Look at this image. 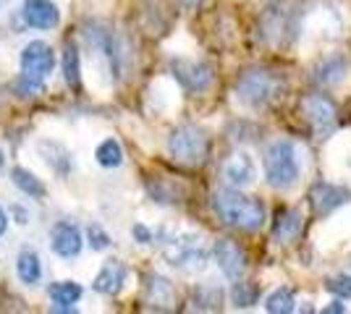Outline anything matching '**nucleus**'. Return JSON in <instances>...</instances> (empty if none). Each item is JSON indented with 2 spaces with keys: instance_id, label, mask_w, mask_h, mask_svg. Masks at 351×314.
Masks as SVG:
<instances>
[{
  "instance_id": "1",
  "label": "nucleus",
  "mask_w": 351,
  "mask_h": 314,
  "mask_svg": "<svg viewBox=\"0 0 351 314\" xmlns=\"http://www.w3.org/2000/svg\"><path fill=\"white\" fill-rule=\"evenodd\" d=\"M213 209L220 220L231 228H239V231H247V233H254L260 231L265 223V207L252 199V196L241 194L239 189H223V192H215L213 194Z\"/></svg>"
},
{
  "instance_id": "2",
  "label": "nucleus",
  "mask_w": 351,
  "mask_h": 314,
  "mask_svg": "<svg viewBox=\"0 0 351 314\" xmlns=\"http://www.w3.org/2000/svg\"><path fill=\"white\" fill-rule=\"evenodd\" d=\"M299 150L289 139H278L273 142L267 152H265V179L273 189L278 192H289L293 183L299 181Z\"/></svg>"
},
{
  "instance_id": "3",
  "label": "nucleus",
  "mask_w": 351,
  "mask_h": 314,
  "mask_svg": "<svg viewBox=\"0 0 351 314\" xmlns=\"http://www.w3.org/2000/svg\"><path fill=\"white\" fill-rule=\"evenodd\" d=\"M53 68H56V53L47 42L34 40L21 50V84L24 87L40 90L45 79L53 74Z\"/></svg>"
},
{
  "instance_id": "4",
  "label": "nucleus",
  "mask_w": 351,
  "mask_h": 314,
  "mask_svg": "<svg viewBox=\"0 0 351 314\" xmlns=\"http://www.w3.org/2000/svg\"><path fill=\"white\" fill-rule=\"evenodd\" d=\"M210 142L202 129L197 126H178L168 136V155L176 163L184 165H199L207 157Z\"/></svg>"
},
{
  "instance_id": "5",
  "label": "nucleus",
  "mask_w": 351,
  "mask_h": 314,
  "mask_svg": "<svg viewBox=\"0 0 351 314\" xmlns=\"http://www.w3.org/2000/svg\"><path fill=\"white\" fill-rule=\"evenodd\" d=\"M236 97L252 110H260L276 97V79L263 68H249L236 81Z\"/></svg>"
},
{
  "instance_id": "6",
  "label": "nucleus",
  "mask_w": 351,
  "mask_h": 314,
  "mask_svg": "<svg viewBox=\"0 0 351 314\" xmlns=\"http://www.w3.org/2000/svg\"><path fill=\"white\" fill-rule=\"evenodd\" d=\"M162 257L168 265L181 270H202L207 265V252L197 236H176L162 246Z\"/></svg>"
},
{
  "instance_id": "7",
  "label": "nucleus",
  "mask_w": 351,
  "mask_h": 314,
  "mask_svg": "<svg viewBox=\"0 0 351 314\" xmlns=\"http://www.w3.org/2000/svg\"><path fill=\"white\" fill-rule=\"evenodd\" d=\"M171 74L186 92H205L213 84V68L202 60L176 58L171 60Z\"/></svg>"
},
{
  "instance_id": "8",
  "label": "nucleus",
  "mask_w": 351,
  "mask_h": 314,
  "mask_svg": "<svg viewBox=\"0 0 351 314\" xmlns=\"http://www.w3.org/2000/svg\"><path fill=\"white\" fill-rule=\"evenodd\" d=\"M302 110H304L309 126L315 129V134L320 136V139H325L328 134H333V129H336V123H338V110L328 97H322V94H309L307 100L302 103Z\"/></svg>"
},
{
  "instance_id": "9",
  "label": "nucleus",
  "mask_w": 351,
  "mask_h": 314,
  "mask_svg": "<svg viewBox=\"0 0 351 314\" xmlns=\"http://www.w3.org/2000/svg\"><path fill=\"white\" fill-rule=\"evenodd\" d=\"M213 257H215L218 267L223 270V275L231 278V280H239L244 275V270H247V252L236 241L220 239L213 246Z\"/></svg>"
},
{
  "instance_id": "10",
  "label": "nucleus",
  "mask_w": 351,
  "mask_h": 314,
  "mask_svg": "<svg viewBox=\"0 0 351 314\" xmlns=\"http://www.w3.org/2000/svg\"><path fill=\"white\" fill-rule=\"evenodd\" d=\"M223 179L231 189H244V186H252L254 179H257V165H254V157L249 152H236L231 155L226 165H223Z\"/></svg>"
},
{
  "instance_id": "11",
  "label": "nucleus",
  "mask_w": 351,
  "mask_h": 314,
  "mask_svg": "<svg viewBox=\"0 0 351 314\" xmlns=\"http://www.w3.org/2000/svg\"><path fill=\"white\" fill-rule=\"evenodd\" d=\"M21 14H24L27 27L40 29V31L56 29V27H58V21H60L58 5H56L53 0H24Z\"/></svg>"
},
{
  "instance_id": "12",
  "label": "nucleus",
  "mask_w": 351,
  "mask_h": 314,
  "mask_svg": "<svg viewBox=\"0 0 351 314\" xmlns=\"http://www.w3.org/2000/svg\"><path fill=\"white\" fill-rule=\"evenodd\" d=\"M82 231L71 223H58L53 225V231H50V249L56 252L58 257L63 259H73V257H79L82 252Z\"/></svg>"
},
{
  "instance_id": "13",
  "label": "nucleus",
  "mask_w": 351,
  "mask_h": 314,
  "mask_svg": "<svg viewBox=\"0 0 351 314\" xmlns=\"http://www.w3.org/2000/svg\"><path fill=\"white\" fill-rule=\"evenodd\" d=\"M126 278H129L126 265H123L121 259H108L103 265V270L97 272L92 288H95L97 293H105V296H116V293H121V288L126 285Z\"/></svg>"
},
{
  "instance_id": "14",
  "label": "nucleus",
  "mask_w": 351,
  "mask_h": 314,
  "mask_svg": "<svg viewBox=\"0 0 351 314\" xmlns=\"http://www.w3.org/2000/svg\"><path fill=\"white\" fill-rule=\"evenodd\" d=\"M309 199H312V207H315L317 215H328V212L338 209L341 205H346L351 199V192L343 189V186H336V183H317L312 189Z\"/></svg>"
},
{
  "instance_id": "15",
  "label": "nucleus",
  "mask_w": 351,
  "mask_h": 314,
  "mask_svg": "<svg viewBox=\"0 0 351 314\" xmlns=\"http://www.w3.org/2000/svg\"><path fill=\"white\" fill-rule=\"evenodd\" d=\"M16 275L21 278V283L27 285H37L40 278H43V262L34 249H21L19 257H16Z\"/></svg>"
},
{
  "instance_id": "16",
  "label": "nucleus",
  "mask_w": 351,
  "mask_h": 314,
  "mask_svg": "<svg viewBox=\"0 0 351 314\" xmlns=\"http://www.w3.org/2000/svg\"><path fill=\"white\" fill-rule=\"evenodd\" d=\"M147 301L158 309H171V304L176 301L173 285L160 275H149L147 278Z\"/></svg>"
},
{
  "instance_id": "17",
  "label": "nucleus",
  "mask_w": 351,
  "mask_h": 314,
  "mask_svg": "<svg viewBox=\"0 0 351 314\" xmlns=\"http://www.w3.org/2000/svg\"><path fill=\"white\" fill-rule=\"evenodd\" d=\"M346 68H349L346 58H341V55H330V58H325L320 66L315 68V79L320 81L322 87H336L338 81H343Z\"/></svg>"
},
{
  "instance_id": "18",
  "label": "nucleus",
  "mask_w": 351,
  "mask_h": 314,
  "mask_svg": "<svg viewBox=\"0 0 351 314\" xmlns=\"http://www.w3.org/2000/svg\"><path fill=\"white\" fill-rule=\"evenodd\" d=\"M302 231V215L296 209H283L278 212V220H276V228H273V239L278 244H289L299 236Z\"/></svg>"
},
{
  "instance_id": "19",
  "label": "nucleus",
  "mask_w": 351,
  "mask_h": 314,
  "mask_svg": "<svg viewBox=\"0 0 351 314\" xmlns=\"http://www.w3.org/2000/svg\"><path fill=\"white\" fill-rule=\"evenodd\" d=\"M40 152H43L45 163L50 165L56 173L66 176V173L71 170V157H69V150H66L63 144L47 139V142H40Z\"/></svg>"
},
{
  "instance_id": "20",
  "label": "nucleus",
  "mask_w": 351,
  "mask_h": 314,
  "mask_svg": "<svg viewBox=\"0 0 351 314\" xmlns=\"http://www.w3.org/2000/svg\"><path fill=\"white\" fill-rule=\"evenodd\" d=\"M11 181H14L16 189H21L27 196L43 199V196L47 194L43 179H37V176H34L32 170H27V168H14V170H11Z\"/></svg>"
},
{
  "instance_id": "21",
  "label": "nucleus",
  "mask_w": 351,
  "mask_h": 314,
  "mask_svg": "<svg viewBox=\"0 0 351 314\" xmlns=\"http://www.w3.org/2000/svg\"><path fill=\"white\" fill-rule=\"evenodd\" d=\"M63 79L66 84L79 90V81H82V58H79V50L73 42H66L63 47Z\"/></svg>"
},
{
  "instance_id": "22",
  "label": "nucleus",
  "mask_w": 351,
  "mask_h": 314,
  "mask_svg": "<svg viewBox=\"0 0 351 314\" xmlns=\"http://www.w3.org/2000/svg\"><path fill=\"white\" fill-rule=\"evenodd\" d=\"M82 293H84V288L73 280H60L47 288V296L53 299V304H69V306L82 299Z\"/></svg>"
},
{
  "instance_id": "23",
  "label": "nucleus",
  "mask_w": 351,
  "mask_h": 314,
  "mask_svg": "<svg viewBox=\"0 0 351 314\" xmlns=\"http://www.w3.org/2000/svg\"><path fill=\"white\" fill-rule=\"evenodd\" d=\"M265 309L270 314H291L296 309V299H293L291 288H276L265 299Z\"/></svg>"
},
{
  "instance_id": "24",
  "label": "nucleus",
  "mask_w": 351,
  "mask_h": 314,
  "mask_svg": "<svg viewBox=\"0 0 351 314\" xmlns=\"http://www.w3.org/2000/svg\"><path fill=\"white\" fill-rule=\"evenodd\" d=\"M95 157L103 168H118L123 163V150H121V144L116 139H105L103 144L97 147V152H95Z\"/></svg>"
},
{
  "instance_id": "25",
  "label": "nucleus",
  "mask_w": 351,
  "mask_h": 314,
  "mask_svg": "<svg viewBox=\"0 0 351 314\" xmlns=\"http://www.w3.org/2000/svg\"><path fill=\"white\" fill-rule=\"evenodd\" d=\"M194 301L199 309H218L220 301H223V293H220L218 285H202L197 293H194Z\"/></svg>"
},
{
  "instance_id": "26",
  "label": "nucleus",
  "mask_w": 351,
  "mask_h": 314,
  "mask_svg": "<svg viewBox=\"0 0 351 314\" xmlns=\"http://www.w3.org/2000/svg\"><path fill=\"white\" fill-rule=\"evenodd\" d=\"M231 301H234V306H241V309L254 306L257 304V288L249 283H236L234 291H231Z\"/></svg>"
},
{
  "instance_id": "27",
  "label": "nucleus",
  "mask_w": 351,
  "mask_h": 314,
  "mask_svg": "<svg viewBox=\"0 0 351 314\" xmlns=\"http://www.w3.org/2000/svg\"><path fill=\"white\" fill-rule=\"evenodd\" d=\"M328 291L338 299H351V275H336L328 280Z\"/></svg>"
},
{
  "instance_id": "28",
  "label": "nucleus",
  "mask_w": 351,
  "mask_h": 314,
  "mask_svg": "<svg viewBox=\"0 0 351 314\" xmlns=\"http://www.w3.org/2000/svg\"><path fill=\"white\" fill-rule=\"evenodd\" d=\"M87 239H89V246H92L95 252H103V249H108V246H110V236L105 233L100 225H89Z\"/></svg>"
},
{
  "instance_id": "29",
  "label": "nucleus",
  "mask_w": 351,
  "mask_h": 314,
  "mask_svg": "<svg viewBox=\"0 0 351 314\" xmlns=\"http://www.w3.org/2000/svg\"><path fill=\"white\" fill-rule=\"evenodd\" d=\"M134 239L139 241V244H149L152 241V231L149 228H145V225H134Z\"/></svg>"
},
{
  "instance_id": "30",
  "label": "nucleus",
  "mask_w": 351,
  "mask_h": 314,
  "mask_svg": "<svg viewBox=\"0 0 351 314\" xmlns=\"http://www.w3.org/2000/svg\"><path fill=\"white\" fill-rule=\"evenodd\" d=\"M11 212H14V218H16V223H19V225L29 223V209H27V207H21V205H14V207H11Z\"/></svg>"
},
{
  "instance_id": "31",
  "label": "nucleus",
  "mask_w": 351,
  "mask_h": 314,
  "mask_svg": "<svg viewBox=\"0 0 351 314\" xmlns=\"http://www.w3.org/2000/svg\"><path fill=\"white\" fill-rule=\"evenodd\" d=\"M346 312V304L338 299V301H333L330 306H325V314H343Z\"/></svg>"
},
{
  "instance_id": "32",
  "label": "nucleus",
  "mask_w": 351,
  "mask_h": 314,
  "mask_svg": "<svg viewBox=\"0 0 351 314\" xmlns=\"http://www.w3.org/2000/svg\"><path fill=\"white\" fill-rule=\"evenodd\" d=\"M5 228H8V215H5V209L0 207V236L5 233Z\"/></svg>"
},
{
  "instance_id": "33",
  "label": "nucleus",
  "mask_w": 351,
  "mask_h": 314,
  "mask_svg": "<svg viewBox=\"0 0 351 314\" xmlns=\"http://www.w3.org/2000/svg\"><path fill=\"white\" fill-rule=\"evenodd\" d=\"M184 3H186V5H191V8H194V5H202L205 0H184Z\"/></svg>"
},
{
  "instance_id": "34",
  "label": "nucleus",
  "mask_w": 351,
  "mask_h": 314,
  "mask_svg": "<svg viewBox=\"0 0 351 314\" xmlns=\"http://www.w3.org/2000/svg\"><path fill=\"white\" fill-rule=\"evenodd\" d=\"M3 163H5V157H3V150H0V168H3Z\"/></svg>"
}]
</instances>
